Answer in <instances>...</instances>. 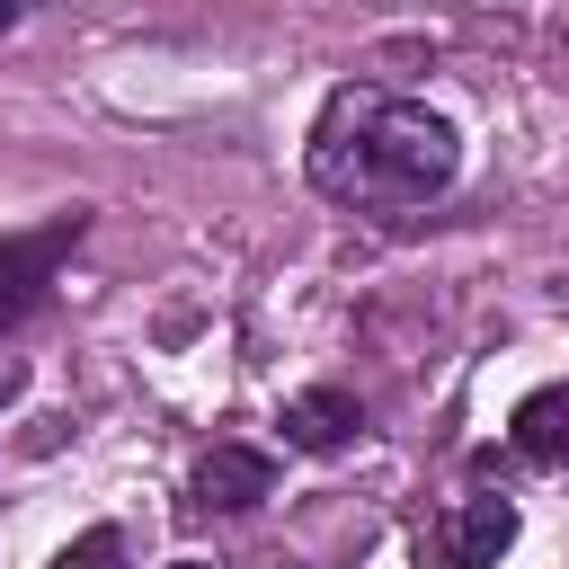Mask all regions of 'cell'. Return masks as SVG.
Masks as SVG:
<instances>
[{
	"instance_id": "6da1fadb",
	"label": "cell",
	"mask_w": 569,
	"mask_h": 569,
	"mask_svg": "<svg viewBox=\"0 0 569 569\" xmlns=\"http://www.w3.org/2000/svg\"><path fill=\"white\" fill-rule=\"evenodd\" d=\"M462 169V142L436 107L382 98V89H338L311 124V187L338 204H427Z\"/></svg>"
},
{
	"instance_id": "7a4b0ae2",
	"label": "cell",
	"mask_w": 569,
	"mask_h": 569,
	"mask_svg": "<svg viewBox=\"0 0 569 569\" xmlns=\"http://www.w3.org/2000/svg\"><path fill=\"white\" fill-rule=\"evenodd\" d=\"M80 213H53V222H36V231H9L0 240V329H18L36 302H44V284H53V267L80 249Z\"/></svg>"
},
{
	"instance_id": "3957f363",
	"label": "cell",
	"mask_w": 569,
	"mask_h": 569,
	"mask_svg": "<svg viewBox=\"0 0 569 569\" xmlns=\"http://www.w3.org/2000/svg\"><path fill=\"white\" fill-rule=\"evenodd\" d=\"M507 542H516V507H507V498H462V507L427 533L436 569H489Z\"/></svg>"
},
{
	"instance_id": "277c9868",
	"label": "cell",
	"mask_w": 569,
	"mask_h": 569,
	"mask_svg": "<svg viewBox=\"0 0 569 569\" xmlns=\"http://www.w3.org/2000/svg\"><path fill=\"white\" fill-rule=\"evenodd\" d=\"M267 489H276V462H267L258 445H213V453L196 462V480H187V498H196L204 516H213V507L240 516V507H258Z\"/></svg>"
},
{
	"instance_id": "5b68a950",
	"label": "cell",
	"mask_w": 569,
	"mask_h": 569,
	"mask_svg": "<svg viewBox=\"0 0 569 569\" xmlns=\"http://www.w3.org/2000/svg\"><path fill=\"white\" fill-rule=\"evenodd\" d=\"M507 445H516V462H533V471H560V462H569V382H551V391L516 400V427H507Z\"/></svg>"
},
{
	"instance_id": "8992f818",
	"label": "cell",
	"mask_w": 569,
	"mask_h": 569,
	"mask_svg": "<svg viewBox=\"0 0 569 569\" xmlns=\"http://www.w3.org/2000/svg\"><path fill=\"white\" fill-rule=\"evenodd\" d=\"M356 427H365V409L347 391H293L284 400V445H302V453H338Z\"/></svg>"
},
{
	"instance_id": "52a82bcc",
	"label": "cell",
	"mask_w": 569,
	"mask_h": 569,
	"mask_svg": "<svg viewBox=\"0 0 569 569\" xmlns=\"http://www.w3.org/2000/svg\"><path fill=\"white\" fill-rule=\"evenodd\" d=\"M53 569H124V533L116 525H89L71 551H53Z\"/></svg>"
},
{
	"instance_id": "ba28073f",
	"label": "cell",
	"mask_w": 569,
	"mask_h": 569,
	"mask_svg": "<svg viewBox=\"0 0 569 569\" xmlns=\"http://www.w3.org/2000/svg\"><path fill=\"white\" fill-rule=\"evenodd\" d=\"M169 569H213V560H169Z\"/></svg>"
}]
</instances>
